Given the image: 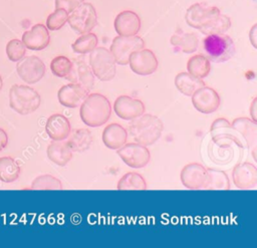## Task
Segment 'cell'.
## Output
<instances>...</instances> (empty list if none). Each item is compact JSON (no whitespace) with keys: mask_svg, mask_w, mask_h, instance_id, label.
<instances>
[{"mask_svg":"<svg viewBox=\"0 0 257 248\" xmlns=\"http://www.w3.org/2000/svg\"><path fill=\"white\" fill-rule=\"evenodd\" d=\"M79 106L81 120L90 128L104 125L111 114V104L107 97L101 93L87 94Z\"/></svg>","mask_w":257,"mask_h":248,"instance_id":"6da1fadb","label":"cell"},{"mask_svg":"<svg viewBox=\"0 0 257 248\" xmlns=\"http://www.w3.org/2000/svg\"><path fill=\"white\" fill-rule=\"evenodd\" d=\"M130 121L128 134L136 143L148 147L154 145L162 137L164 123L157 115L143 113Z\"/></svg>","mask_w":257,"mask_h":248,"instance_id":"7a4b0ae2","label":"cell"},{"mask_svg":"<svg viewBox=\"0 0 257 248\" xmlns=\"http://www.w3.org/2000/svg\"><path fill=\"white\" fill-rule=\"evenodd\" d=\"M40 94L32 87L22 84H13L9 90V105L20 114L34 112L40 105Z\"/></svg>","mask_w":257,"mask_h":248,"instance_id":"3957f363","label":"cell"},{"mask_svg":"<svg viewBox=\"0 0 257 248\" xmlns=\"http://www.w3.org/2000/svg\"><path fill=\"white\" fill-rule=\"evenodd\" d=\"M203 47L208 59L215 63L226 62L235 53L234 41L225 33L206 35Z\"/></svg>","mask_w":257,"mask_h":248,"instance_id":"277c9868","label":"cell"},{"mask_svg":"<svg viewBox=\"0 0 257 248\" xmlns=\"http://www.w3.org/2000/svg\"><path fill=\"white\" fill-rule=\"evenodd\" d=\"M89 66L96 78L101 81H109L113 79L116 73V62L109 51L105 47H95L89 54Z\"/></svg>","mask_w":257,"mask_h":248,"instance_id":"5b68a950","label":"cell"},{"mask_svg":"<svg viewBox=\"0 0 257 248\" xmlns=\"http://www.w3.org/2000/svg\"><path fill=\"white\" fill-rule=\"evenodd\" d=\"M70 27L80 34L90 32L97 22V15L92 4L82 2L68 14Z\"/></svg>","mask_w":257,"mask_h":248,"instance_id":"8992f818","label":"cell"},{"mask_svg":"<svg viewBox=\"0 0 257 248\" xmlns=\"http://www.w3.org/2000/svg\"><path fill=\"white\" fill-rule=\"evenodd\" d=\"M145 48V41L138 35L120 36L117 35L112 39L109 51L113 55L115 62L119 65L128 63L130 55L137 50Z\"/></svg>","mask_w":257,"mask_h":248,"instance_id":"52a82bcc","label":"cell"},{"mask_svg":"<svg viewBox=\"0 0 257 248\" xmlns=\"http://www.w3.org/2000/svg\"><path fill=\"white\" fill-rule=\"evenodd\" d=\"M116 154L122 162L131 168L141 169L146 167L151 160L149 149L139 143H125L116 150Z\"/></svg>","mask_w":257,"mask_h":248,"instance_id":"ba28073f","label":"cell"},{"mask_svg":"<svg viewBox=\"0 0 257 248\" xmlns=\"http://www.w3.org/2000/svg\"><path fill=\"white\" fill-rule=\"evenodd\" d=\"M220 13V9L216 6H211L207 3H195L187 9L185 20L189 26L200 29Z\"/></svg>","mask_w":257,"mask_h":248,"instance_id":"9c48e42d","label":"cell"},{"mask_svg":"<svg viewBox=\"0 0 257 248\" xmlns=\"http://www.w3.org/2000/svg\"><path fill=\"white\" fill-rule=\"evenodd\" d=\"M16 71L19 77L28 84L38 82L45 74V65L43 61L35 56L30 55L22 57L16 65Z\"/></svg>","mask_w":257,"mask_h":248,"instance_id":"30bf717a","label":"cell"},{"mask_svg":"<svg viewBox=\"0 0 257 248\" xmlns=\"http://www.w3.org/2000/svg\"><path fill=\"white\" fill-rule=\"evenodd\" d=\"M127 64L136 74L146 76L153 74L157 70L158 59L152 50L142 48L130 55Z\"/></svg>","mask_w":257,"mask_h":248,"instance_id":"8fae6325","label":"cell"},{"mask_svg":"<svg viewBox=\"0 0 257 248\" xmlns=\"http://www.w3.org/2000/svg\"><path fill=\"white\" fill-rule=\"evenodd\" d=\"M191 96L194 107L205 114L215 112L221 103L219 93L214 88L206 85L198 88Z\"/></svg>","mask_w":257,"mask_h":248,"instance_id":"7c38bea8","label":"cell"},{"mask_svg":"<svg viewBox=\"0 0 257 248\" xmlns=\"http://www.w3.org/2000/svg\"><path fill=\"white\" fill-rule=\"evenodd\" d=\"M207 177V169L199 163L187 164L180 174L183 186L189 190H205Z\"/></svg>","mask_w":257,"mask_h":248,"instance_id":"4fadbf2b","label":"cell"},{"mask_svg":"<svg viewBox=\"0 0 257 248\" xmlns=\"http://www.w3.org/2000/svg\"><path fill=\"white\" fill-rule=\"evenodd\" d=\"M235 148L242 149L237 143L228 138L211 139L209 144V156L213 162L224 165L232 161Z\"/></svg>","mask_w":257,"mask_h":248,"instance_id":"5bb4252c","label":"cell"},{"mask_svg":"<svg viewBox=\"0 0 257 248\" xmlns=\"http://www.w3.org/2000/svg\"><path fill=\"white\" fill-rule=\"evenodd\" d=\"M115 114L124 120H132L143 113L146 107L142 100L128 95H119L113 102Z\"/></svg>","mask_w":257,"mask_h":248,"instance_id":"9a60e30c","label":"cell"},{"mask_svg":"<svg viewBox=\"0 0 257 248\" xmlns=\"http://www.w3.org/2000/svg\"><path fill=\"white\" fill-rule=\"evenodd\" d=\"M232 180L235 187L238 189H254L257 186L256 166L248 162L237 164L232 171Z\"/></svg>","mask_w":257,"mask_h":248,"instance_id":"2e32d148","label":"cell"},{"mask_svg":"<svg viewBox=\"0 0 257 248\" xmlns=\"http://www.w3.org/2000/svg\"><path fill=\"white\" fill-rule=\"evenodd\" d=\"M88 92L89 90L80 84L69 82L58 89L57 98L61 105L69 108H75L81 104Z\"/></svg>","mask_w":257,"mask_h":248,"instance_id":"e0dca14e","label":"cell"},{"mask_svg":"<svg viewBox=\"0 0 257 248\" xmlns=\"http://www.w3.org/2000/svg\"><path fill=\"white\" fill-rule=\"evenodd\" d=\"M21 41L30 50H42L48 46L50 35L45 25L35 24L30 30L23 33Z\"/></svg>","mask_w":257,"mask_h":248,"instance_id":"ac0fdd59","label":"cell"},{"mask_svg":"<svg viewBox=\"0 0 257 248\" xmlns=\"http://www.w3.org/2000/svg\"><path fill=\"white\" fill-rule=\"evenodd\" d=\"M113 25L118 35L133 36L137 35L141 29V19L136 12L124 10L116 15Z\"/></svg>","mask_w":257,"mask_h":248,"instance_id":"d6986e66","label":"cell"},{"mask_svg":"<svg viewBox=\"0 0 257 248\" xmlns=\"http://www.w3.org/2000/svg\"><path fill=\"white\" fill-rule=\"evenodd\" d=\"M65 78L70 82L80 84L87 90H90L94 82V75L90 66H88L86 62L80 58H76L72 61L70 72Z\"/></svg>","mask_w":257,"mask_h":248,"instance_id":"ffe728a7","label":"cell"},{"mask_svg":"<svg viewBox=\"0 0 257 248\" xmlns=\"http://www.w3.org/2000/svg\"><path fill=\"white\" fill-rule=\"evenodd\" d=\"M45 132L52 141H64L71 132V126L66 116L61 113H54L47 118Z\"/></svg>","mask_w":257,"mask_h":248,"instance_id":"44dd1931","label":"cell"},{"mask_svg":"<svg viewBox=\"0 0 257 248\" xmlns=\"http://www.w3.org/2000/svg\"><path fill=\"white\" fill-rule=\"evenodd\" d=\"M101 140L107 149L117 150L126 143L127 132L119 123L111 122L103 129Z\"/></svg>","mask_w":257,"mask_h":248,"instance_id":"7402d4cb","label":"cell"},{"mask_svg":"<svg viewBox=\"0 0 257 248\" xmlns=\"http://www.w3.org/2000/svg\"><path fill=\"white\" fill-rule=\"evenodd\" d=\"M232 127L241 136L245 148L252 147L255 149L257 141V125L256 121L248 117H237L231 122Z\"/></svg>","mask_w":257,"mask_h":248,"instance_id":"603a6c76","label":"cell"},{"mask_svg":"<svg viewBox=\"0 0 257 248\" xmlns=\"http://www.w3.org/2000/svg\"><path fill=\"white\" fill-rule=\"evenodd\" d=\"M210 135H211V139H215V138L231 139L235 143H237L242 149L245 148V144L241 136L232 127L231 122L224 117H219L212 122L210 128Z\"/></svg>","mask_w":257,"mask_h":248,"instance_id":"cb8c5ba5","label":"cell"},{"mask_svg":"<svg viewBox=\"0 0 257 248\" xmlns=\"http://www.w3.org/2000/svg\"><path fill=\"white\" fill-rule=\"evenodd\" d=\"M46 154L48 159L59 167H64L72 159V151L64 141H54L49 144Z\"/></svg>","mask_w":257,"mask_h":248,"instance_id":"d4e9b609","label":"cell"},{"mask_svg":"<svg viewBox=\"0 0 257 248\" xmlns=\"http://www.w3.org/2000/svg\"><path fill=\"white\" fill-rule=\"evenodd\" d=\"M174 82L177 89L187 96H191L198 88L205 85L203 79L198 78L189 72H179L175 76Z\"/></svg>","mask_w":257,"mask_h":248,"instance_id":"484cf974","label":"cell"},{"mask_svg":"<svg viewBox=\"0 0 257 248\" xmlns=\"http://www.w3.org/2000/svg\"><path fill=\"white\" fill-rule=\"evenodd\" d=\"M67 144L72 152L81 153L88 150L92 144V135L88 129L80 128L70 132L67 138Z\"/></svg>","mask_w":257,"mask_h":248,"instance_id":"4316f807","label":"cell"},{"mask_svg":"<svg viewBox=\"0 0 257 248\" xmlns=\"http://www.w3.org/2000/svg\"><path fill=\"white\" fill-rule=\"evenodd\" d=\"M187 70L190 74L203 79L207 77L211 71L210 60L203 54H195L189 58Z\"/></svg>","mask_w":257,"mask_h":248,"instance_id":"83f0119b","label":"cell"},{"mask_svg":"<svg viewBox=\"0 0 257 248\" xmlns=\"http://www.w3.org/2000/svg\"><path fill=\"white\" fill-rule=\"evenodd\" d=\"M171 44L184 53H193L198 49L199 39L194 33H175L171 37Z\"/></svg>","mask_w":257,"mask_h":248,"instance_id":"f1b7e54d","label":"cell"},{"mask_svg":"<svg viewBox=\"0 0 257 248\" xmlns=\"http://www.w3.org/2000/svg\"><path fill=\"white\" fill-rule=\"evenodd\" d=\"M19 175L20 167L13 158H0V181L4 183H12L18 179Z\"/></svg>","mask_w":257,"mask_h":248,"instance_id":"f546056e","label":"cell"},{"mask_svg":"<svg viewBox=\"0 0 257 248\" xmlns=\"http://www.w3.org/2000/svg\"><path fill=\"white\" fill-rule=\"evenodd\" d=\"M116 189L122 190H147V183L145 178L136 172H128L124 174L117 182Z\"/></svg>","mask_w":257,"mask_h":248,"instance_id":"4dcf8cb0","label":"cell"},{"mask_svg":"<svg viewBox=\"0 0 257 248\" xmlns=\"http://www.w3.org/2000/svg\"><path fill=\"white\" fill-rule=\"evenodd\" d=\"M207 183L205 190H229L230 181L226 173L216 169H207Z\"/></svg>","mask_w":257,"mask_h":248,"instance_id":"1f68e13d","label":"cell"},{"mask_svg":"<svg viewBox=\"0 0 257 248\" xmlns=\"http://www.w3.org/2000/svg\"><path fill=\"white\" fill-rule=\"evenodd\" d=\"M231 26V20L227 15L219 14L217 17H215L212 21H210L208 24H206L204 27L200 28L199 30L205 34H222L225 33Z\"/></svg>","mask_w":257,"mask_h":248,"instance_id":"d6a6232c","label":"cell"},{"mask_svg":"<svg viewBox=\"0 0 257 248\" xmlns=\"http://www.w3.org/2000/svg\"><path fill=\"white\" fill-rule=\"evenodd\" d=\"M97 46V37L94 33L87 32L81 34L72 44V50L79 54L90 53Z\"/></svg>","mask_w":257,"mask_h":248,"instance_id":"836d02e7","label":"cell"},{"mask_svg":"<svg viewBox=\"0 0 257 248\" xmlns=\"http://www.w3.org/2000/svg\"><path fill=\"white\" fill-rule=\"evenodd\" d=\"M32 190H61L62 184L59 179L51 175H41L35 178L31 184Z\"/></svg>","mask_w":257,"mask_h":248,"instance_id":"e575fe53","label":"cell"},{"mask_svg":"<svg viewBox=\"0 0 257 248\" xmlns=\"http://www.w3.org/2000/svg\"><path fill=\"white\" fill-rule=\"evenodd\" d=\"M72 61L66 56L59 55L54 57L50 62L51 72L57 77H66L70 72Z\"/></svg>","mask_w":257,"mask_h":248,"instance_id":"d590c367","label":"cell"},{"mask_svg":"<svg viewBox=\"0 0 257 248\" xmlns=\"http://www.w3.org/2000/svg\"><path fill=\"white\" fill-rule=\"evenodd\" d=\"M68 19V13L62 8H55V11L48 15L46 19V28L52 31L60 29Z\"/></svg>","mask_w":257,"mask_h":248,"instance_id":"8d00e7d4","label":"cell"},{"mask_svg":"<svg viewBox=\"0 0 257 248\" xmlns=\"http://www.w3.org/2000/svg\"><path fill=\"white\" fill-rule=\"evenodd\" d=\"M26 47L19 39H11L6 45V54L11 61H19L22 57H24Z\"/></svg>","mask_w":257,"mask_h":248,"instance_id":"74e56055","label":"cell"},{"mask_svg":"<svg viewBox=\"0 0 257 248\" xmlns=\"http://www.w3.org/2000/svg\"><path fill=\"white\" fill-rule=\"evenodd\" d=\"M83 1L84 0H55V8H62L69 14Z\"/></svg>","mask_w":257,"mask_h":248,"instance_id":"f35d334b","label":"cell"},{"mask_svg":"<svg viewBox=\"0 0 257 248\" xmlns=\"http://www.w3.org/2000/svg\"><path fill=\"white\" fill-rule=\"evenodd\" d=\"M256 34H257V24H254L251 27L250 31H249V40H250V42H251V44H252V46L254 48H257V41H256L257 37H256Z\"/></svg>","mask_w":257,"mask_h":248,"instance_id":"ab89813d","label":"cell"},{"mask_svg":"<svg viewBox=\"0 0 257 248\" xmlns=\"http://www.w3.org/2000/svg\"><path fill=\"white\" fill-rule=\"evenodd\" d=\"M7 143H8V136L4 130L0 129V152L7 146Z\"/></svg>","mask_w":257,"mask_h":248,"instance_id":"60d3db41","label":"cell"},{"mask_svg":"<svg viewBox=\"0 0 257 248\" xmlns=\"http://www.w3.org/2000/svg\"><path fill=\"white\" fill-rule=\"evenodd\" d=\"M256 101H257V98H253L251 104H250V108H249V112H250V115L252 116V120L256 121L257 120V116H256Z\"/></svg>","mask_w":257,"mask_h":248,"instance_id":"b9f144b4","label":"cell"},{"mask_svg":"<svg viewBox=\"0 0 257 248\" xmlns=\"http://www.w3.org/2000/svg\"><path fill=\"white\" fill-rule=\"evenodd\" d=\"M2 86H3V80H2V77H1V75H0V90H1Z\"/></svg>","mask_w":257,"mask_h":248,"instance_id":"7bdbcfd3","label":"cell"}]
</instances>
